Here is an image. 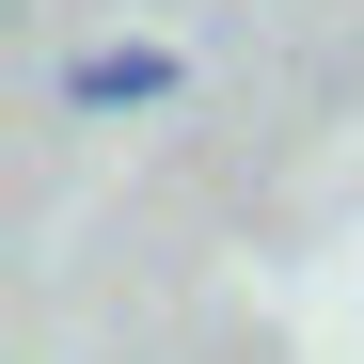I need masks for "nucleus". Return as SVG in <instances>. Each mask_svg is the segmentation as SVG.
<instances>
[{
  "instance_id": "f257e3e1",
  "label": "nucleus",
  "mask_w": 364,
  "mask_h": 364,
  "mask_svg": "<svg viewBox=\"0 0 364 364\" xmlns=\"http://www.w3.org/2000/svg\"><path fill=\"white\" fill-rule=\"evenodd\" d=\"M174 95V48H80V64H64V111H95V127H111V111H159Z\"/></svg>"
}]
</instances>
